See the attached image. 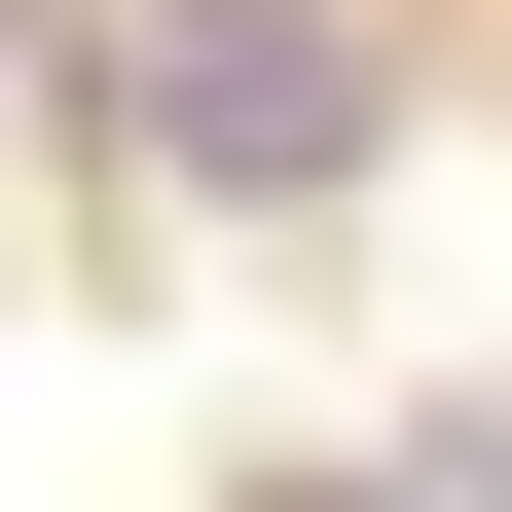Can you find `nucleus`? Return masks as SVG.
<instances>
[{
  "label": "nucleus",
  "instance_id": "nucleus-1",
  "mask_svg": "<svg viewBox=\"0 0 512 512\" xmlns=\"http://www.w3.org/2000/svg\"><path fill=\"white\" fill-rule=\"evenodd\" d=\"M147 110H183L220 183H330V147H366V74L293 37V0H183V74H147Z\"/></svg>",
  "mask_w": 512,
  "mask_h": 512
},
{
  "label": "nucleus",
  "instance_id": "nucleus-2",
  "mask_svg": "<svg viewBox=\"0 0 512 512\" xmlns=\"http://www.w3.org/2000/svg\"><path fill=\"white\" fill-rule=\"evenodd\" d=\"M403 512H512V403H439V439H403Z\"/></svg>",
  "mask_w": 512,
  "mask_h": 512
}]
</instances>
